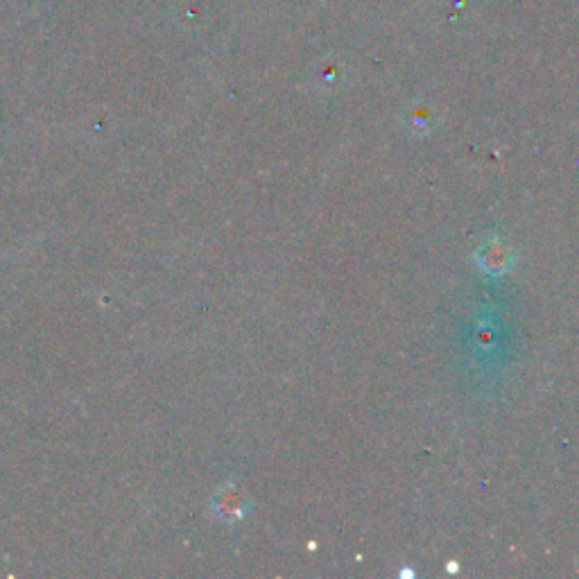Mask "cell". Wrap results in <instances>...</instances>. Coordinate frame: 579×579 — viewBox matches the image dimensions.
Segmentation results:
<instances>
[{
	"mask_svg": "<svg viewBox=\"0 0 579 579\" xmlns=\"http://www.w3.org/2000/svg\"><path fill=\"white\" fill-rule=\"evenodd\" d=\"M222 496H224V503H215L213 509H218V512H222V518L224 521H231V518H238V516H243V507H236L240 505V496L238 494H229L227 496V491H222Z\"/></svg>",
	"mask_w": 579,
	"mask_h": 579,
	"instance_id": "1",
	"label": "cell"
}]
</instances>
